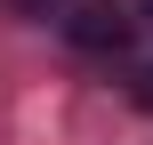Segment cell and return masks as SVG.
Returning a JSON list of instances; mask_svg holds the SVG:
<instances>
[{"instance_id":"obj_1","label":"cell","mask_w":153,"mask_h":145,"mask_svg":"<svg viewBox=\"0 0 153 145\" xmlns=\"http://www.w3.org/2000/svg\"><path fill=\"white\" fill-rule=\"evenodd\" d=\"M65 32H73L81 48H121V40H129V16H121V8H81Z\"/></svg>"},{"instance_id":"obj_2","label":"cell","mask_w":153,"mask_h":145,"mask_svg":"<svg viewBox=\"0 0 153 145\" xmlns=\"http://www.w3.org/2000/svg\"><path fill=\"white\" fill-rule=\"evenodd\" d=\"M137 105H145V113H153V73H145V81H137Z\"/></svg>"},{"instance_id":"obj_3","label":"cell","mask_w":153,"mask_h":145,"mask_svg":"<svg viewBox=\"0 0 153 145\" xmlns=\"http://www.w3.org/2000/svg\"><path fill=\"white\" fill-rule=\"evenodd\" d=\"M145 24H153V0H145Z\"/></svg>"}]
</instances>
